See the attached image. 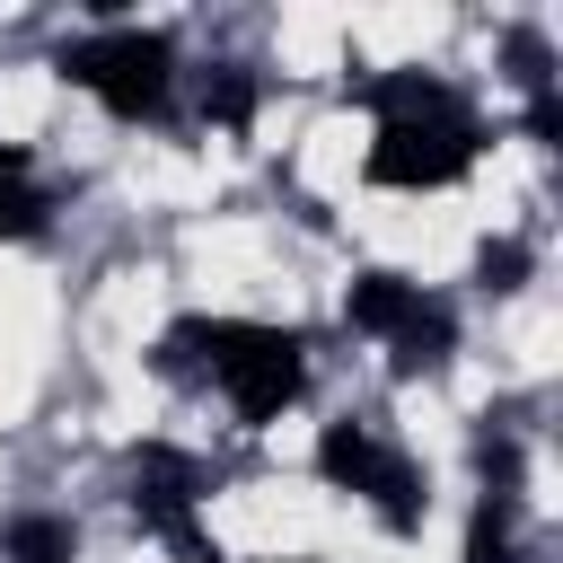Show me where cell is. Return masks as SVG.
Returning <instances> with one entry per match:
<instances>
[{"label":"cell","mask_w":563,"mask_h":563,"mask_svg":"<svg viewBox=\"0 0 563 563\" xmlns=\"http://www.w3.org/2000/svg\"><path fill=\"white\" fill-rule=\"evenodd\" d=\"M378 106V141H369V185H396V194H440L475 167L484 150V123L466 114V97L449 79H422V70H387L361 88Z\"/></svg>","instance_id":"6da1fadb"},{"label":"cell","mask_w":563,"mask_h":563,"mask_svg":"<svg viewBox=\"0 0 563 563\" xmlns=\"http://www.w3.org/2000/svg\"><path fill=\"white\" fill-rule=\"evenodd\" d=\"M158 369H176V378H194V369H202V378H220L229 413H238L246 431H264V422H282V405L299 396V378H308V343H299L290 325L185 317V325H167Z\"/></svg>","instance_id":"7a4b0ae2"},{"label":"cell","mask_w":563,"mask_h":563,"mask_svg":"<svg viewBox=\"0 0 563 563\" xmlns=\"http://www.w3.org/2000/svg\"><path fill=\"white\" fill-rule=\"evenodd\" d=\"M62 79L88 88L106 114L141 123V114L167 106V88H176V53H167L158 26H97V35H70V44H62Z\"/></svg>","instance_id":"3957f363"},{"label":"cell","mask_w":563,"mask_h":563,"mask_svg":"<svg viewBox=\"0 0 563 563\" xmlns=\"http://www.w3.org/2000/svg\"><path fill=\"white\" fill-rule=\"evenodd\" d=\"M317 475L334 484V493H361V501H378V519L396 528V537H413L422 528V475L369 431V422H325V440H317Z\"/></svg>","instance_id":"277c9868"},{"label":"cell","mask_w":563,"mask_h":563,"mask_svg":"<svg viewBox=\"0 0 563 563\" xmlns=\"http://www.w3.org/2000/svg\"><path fill=\"white\" fill-rule=\"evenodd\" d=\"M194 501H202V466H194L185 449L150 440V449L132 457V510H141V528H158V537H167L185 563H220V545L202 537Z\"/></svg>","instance_id":"5b68a950"},{"label":"cell","mask_w":563,"mask_h":563,"mask_svg":"<svg viewBox=\"0 0 563 563\" xmlns=\"http://www.w3.org/2000/svg\"><path fill=\"white\" fill-rule=\"evenodd\" d=\"M413 308H422V282H405V273H352V290H343V325H361V334H396Z\"/></svg>","instance_id":"8992f818"},{"label":"cell","mask_w":563,"mask_h":563,"mask_svg":"<svg viewBox=\"0 0 563 563\" xmlns=\"http://www.w3.org/2000/svg\"><path fill=\"white\" fill-rule=\"evenodd\" d=\"M449 334H457V317L440 308V299H422L396 334H387V352H396V378H422V369H440L449 361Z\"/></svg>","instance_id":"52a82bcc"},{"label":"cell","mask_w":563,"mask_h":563,"mask_svg":"<svg viewBox=\"0 0 563 563\" xmlns=\"http://www.w3.org/2000/svg\"><path fill=\"white\" fill-rule=\"evenodd\" d=\"M44 211H53V194L35 185V158L9 150V158H0V238H35Z\"/></svg>","instance_id":"ba28073f"},{"label":"cell","mask_w":563,"mask_h":563,"mask_svg":"<svg viewBox=\"0 0 563 563\" xmlns=\"http://www.w3.org/2000/svg\"><path fill=\"white\" fill-rule=\"evenodd\" d=\"M9 563H70V519H44V510L9 519Z\"/></svg>","instance_id":"9c48e42d"},{"label":"cell","mask_w":563,"mask_h":563,"mask_svg":"<svg viewBox=\"0 0 563 563\" xmlns=\"http://www.w3.org/2000/svg\"><path fill=\"white\" fill-rule=\"evenodd\" d=\"M246 114H255V79H246V70H211V79H202V123H229V132H238Z\"/></svg>","instance_id":"30bf717a"},{"label":"cell","mask_w":563,"mask_h":563,"mask_svg":"<svg viewBox=\"0 0 563 563\" xmlns=\"http://www.w3.org/2000/svg\"><path fill=\"white\" fill-rule=\"evenodd\" d=\"M466 563H519V545H510V501H484V510H475Z\"/></svg>","instance_id":"8fae6325"},{"label":"cell","mask_w":563,"mask_h":563,"mask_svg":"<svg viewBox=\"0 0 563 563\" xmlns=\"http://www.w3.org/2000/svg\"><path fill=\"white\" fill-rule=\"evenodd\" d=\"M475 273H484V290H519V282H528V246H519V238H484Z\"/></svg>","instance_id":"7c38bea8"},{"label":"cell","mask_w":563,"mask_h":563,"mask_svg":"<svg viewBox=\"0 0 563 563\" xmlns=\"http://www.w3.org/2000/svg\"><path fill=\"white\" fill-rule=\"evenodd\" d=\"M528 132H537V141H554V132H563V106H554V88H537V97H528Z\"/></svg>","instance_id":"4fadbf2b"},{"label":"cell","mask_w":563,"mask_h":563,"mask_svg":"<svg viewBox=\"0 0 563 563\" xmlns=\"http://www.w3.org/2000/svg\"><path fill=\"white\" fill-rule=\"evenodd\" d=\"M0 158H9V141H0Z\"/></svg>","instance_id":"5bb4252c"}]
</instances>
